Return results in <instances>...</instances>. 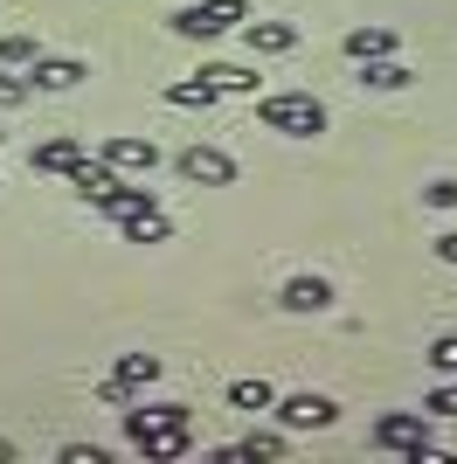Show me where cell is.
Here are the masks:
<instances>
[{
  "label": "cell",
  "mask_w": 457,
  "mask_h": 464,
  "mask_svg": "<svg viewBox=\"0 0 457 464\" xmlns=\"http://www.w3.org/2000/svg\"><path fill=\"white\" fill-rule=\"evenodd\" d=\"M257 125H264V132H285V139H319L326 104L312 91H270V97H257Z\"/></svg>",
  "instance_id": "6da1fadb"
},
{
  "label": "cell",
  "mask_w": 457,
  "mask_h": 464,
  "mask_svg": "<svg viewBox=\"0 0 457 464\" xmlns=\"http://www.w3.org/2000/svg\"><path fill=\"white\" fill-rule=\"evenodd\" d=\"M374 450H388V458H437V430H430V416L423 409H388V416H374Z\"/></svg>",
  "instance_id": "7a4b0ae2"
},
{
  "label": "cell",
  "mask_w": 457,
  "mask_h": 464,
  "mask_svg": "<svg viewBox=\"0 0 457 464\" xmlns=\"http://www.w3.org/2000/svg\"><path fill=\"white\" fill-rule=\"evenodd\" d=\"M243 21H249L243 0H194V7H180V14H173V35L215 42V35H228V28H243Z\"/></svg>",
  "instance_id": "3957f363"
},
{
  "label": "cell",
  "mask_w": 457,
  "mask_h": 464,
  "mask_svg": "<svg viewBox=\"0 0 457 464\" xmlns=\"http://www.w3.org/2000/svg\"><path fill=\"white\" fill-rule=\"evenodd\" d=\"M70 180H76V194H83V201H97V208H104V215L132 208L139 194H146V188H132V180H125V174H112L104 160H83V167H76Z\"/></svg>",
  "instance_id": "277c9868"
},
{
  "label": "cell",
  "mask_w": 457,
  "mask_h": 464,
  "mask_svg": "<svg viewBox=\"0 0 457 464\" xmlns=\"http://www.w3.org/2000/svg\"><path fill=\"white\" fill-rule=\"evenodd\" d=\"M97 160H104V167H112V174H125V180H146L152 167H160V146H152V139H139V132H112L104 139V146H97Z\"/></svg>",
  "instance_id": "5b68a950"
},
{
  "label": "cell",
  "mask_w": 457,
  "mask_h": 464,
  "mask_svg": "<svg viewBox=\"0 0 457 464\" xmlns=\"http://www.w3.org/2000/svg\"><path fill=\"white\" fill-rule=\"evenodd\" d=\"M277 423L285 430H333L340 423V402H333V395H312V388H298V395H277Z\"/></svg>",
  "instance_id": "8992f818"
},
{
  "label": "cell",
  "mask_w": 457,
  "mask_h": 464,
  "mask_svg": "<svg viewBox=\"0 0 457 464\" xmlns=\"http://www.w3.org/2000/svg\"><path fill=\"white\" fill-rule=\"evenodd\" d=\"M173 167H180V180H194V188H236V160H228L222 146H188Z\"/></svg>",
  "instance_id": "52a82bcc"
},
{
  "label": "cell",
  "mask_w": 457,
  "mask_h": 464,
  "mask_svg": "<svg viewBox=\"0 0 457 464\" xmlns=\"http://www.w3.org/2000/svg\"><path fill=\"white\" fill-rule=\"evenodd\" d=\"M112 222H118V229H125V236H132V243H167V236H173L167 208H160V201H152V194H139L132 208H118Z\"/></svg>",
  "instance_id": "ba28073f"
},
{
  "label": "cell",
  "mask_w": 457,
  "mask_h": 464,
  "mask_svg": "<svg viewBox=\"0 0 457 464\" xmlns=\"http://www.w3.org/2000/svg\"><path fill=\"white\" fill-rule=\"evenodd\" d=\"M160 430H194V409L180 402H152V409H125V437H160Z\"/></svg>",
  "instance_id": "9c48e42d"
},
{
  "label": "cell",
  "mask_w": 457,
  "mask_h": 464,
  "mask_svg": "<svg viewBox=\"0 0 457 464\" xmlns=\"http://www.w3.org/2000/svg\"><path fill=\"white\" fill-rule=\"evenodd\" d=\"M21 77H28V91H76V83L91 77V70H83L76 56H35L28 70H21Z\"/></svg>",
  "instance_id": "30bf717a"
},
{
  "label": "cell",
  "mask_w": 457,
  "mask_h": 464,
  "mask_svg": "<svg viewBox=\"0 0 457 464\" xmlns=\"http://www.w3.org/2000/svg\"><path fill=\"white\" fill-rule=\"evenodd\" d=\"M249 56H291L298 49V21H243Z\"/></svg>",
  "instance_id": "8fae6325"
},
{
  "label": "cell",
  "mask_w": 457,
  "mask_h": 464,
  "mask_svg": "<svg viewBox=\"0 0 457 464\" xmlns=\"http://www.w3.org/2000/svg\"><path fill=\"white\" fill-rule=\"evenodd\" d=\"M277 305H285V312H326V305H333V285H326V277H312V271H305V277H285Z\"/></svg>",
  "instance_id": "7c38bea8"
},
{
  "label": "cell",
  "mask_w": 457,
  "mask_h": 464,
  "mask_svg": "<svg viewBox=\"0 0 457 464\" xmlns=\"http://www.w3.org/2000/svg\"><path fill=\"white\" fill-rule=\"evenodd\" d=\"M83 146H76V139H42L35 153H28V167H35V174H76V167H83Z\"/></svg>",
  "instance_id": "4fadbf2b"
},
{
  "label": "cell",
  "mask_w": 457,
  "mask_h": 464,
  "mask_svg": "<svg viewBox=\"0 0 457 464\" xmlns=\"http://www.w3.org/2000/svg\"><path fill=\"white\" fill-rule=\"evenodd\" d=\"M416 77L409 63H395V56H367L361 63V91H402V83Z\"/></svg>",
  "instance_id": "5bb4252c"
},
{
  "label": "cell",
  "mask_w": 457,
  "mask_h": 464,
  "mask_svg": "<svg viewBox=\"0 0 457 464\" xmlns=\"http://www.w3.org/2000/svg\"><path fill=\"white\" fill-rule=\"evenodd\" d=\"M346 56L354 63H367V56H395V28H346Z\"/></svg>",
  "instance_id": "9a60e30c"
},
{
  "label": "cell",
  "mask_w": 457,
  "mask_h": 464,
  "mask_svg": "<svg viewBox=\"0 0 457 464\" xmlns=\"http://www.w3.org/2000/svg\"><path fill=\"white\" fill-rule=\"evenodd\" d=\"M194 444V430H160V437H139V450H146L152 464H173V458H188Z\"/></svg>",
  "instance_id": "2e32d148"
},
{
  "label": "cell",
  "mask_w": 457,
  "mask_h": 464,
  "mask_svg": "<svg viewBox=\"0 0 457 464\" xmlns=\"http://www.w3.org/2000/svg\"><path fill=\"white\" fill-rule=\"evenodd\" d=\"M215 97H222V91H215V83H209V77H188V83H167V104H180V111H209Z\"/></svg>",
  "instance_id": "e0dca14e"
},
{
  "label": "cell",
  "mask_w": 457,
  "mask_h": 464,
  "mask_svg": "<svg viewBox=\"0 0 457 464\" xmlns=\"http://www.w3.org/2000/svg\"><path fill=\"white\" fill-rule=\"evenodd\" d=\"M118 382L125 388H152L160 382V353H118Z\"/></svg>",
  "instance_id": "ac0fdd59"
},
{
  "label": "cell",
  "mask_w": 457,
  "mask_h": 464,
  "mask_svg": "<svg viewBox=\"0 0 457 464\" xmlns=\"http://www.w3.org/2000/svg\"><path fill=\"white\" fill-rule=\"evenodd\" d=\"M277 402V388L264 382V374H257V382H228V409H249V416H257V409H270Z\"/></svg>",
  "instance_id": "d6986e66"
},
{
  "label": "cell",
  "mask_w": 457,
  "mask_h": 464,
  "mask_svg": "<svg viewBox=\"0 0 457 464\" xmlns=\"http://www.w3.org/2000/svg\"><path fill=\"white\" fill-rule=\"evenodd\" d=\"M201 77H209L215 91H257V83H264V77H257V70H243V63H209Z\"/></svg>",
  "instance_id": "ffe728a7"
},
{
  "label": "cell",
  "mask_w": 457,
  "mask_h": 464,
  "mask_svg": "<svg viewBox=\"0 0 457 464\" xmlns=\"http://www.w3.org/2000/svg\"><path fill=\"white\" fill-rule=\"evenodd\" d=\"M228 458H243V464H270V458H285V437H270V430H257V437H243V444L228 450Z\"/></svg>",
  "instance_id": "44dd1931"
},
{
  "label": "cell",
  "mask_w": 457,
  "mask_h": 464,
  "mask_svg": "<svg viewBox=\"0 0 457 464\" xmlns=\"http://www.w3.org/2000/svg\"><path fill=\"white\" fill-rule=\"evenodd\" d=\"M42 49H35V35H0V70H28Z\"/></svg>",
  "instance_id": "7402d4cb"
},
{
  "label": "cell",
  "mask_w": 457,
  "mask_h": 464,
  "mask_svg": "<svg viewBox=\"0 0 457 464\" xmlns=\"http://www.w3.org/2000/svg\"><path fill=\"white\" fill-rule=\"evenodd\" d=\"M430 368H437V374H457V333L430 340Z\"/></svg>",
  "instance_id": "603a6c76"
},
{
  "label": "cell",
  "mask_w": 457,
  "mask_h": 464,
  "mask_svg": "<svg viewBox=\"0 0 457 464\" xmlns=\"http://www.w3.org/2000/svg\"><path fill=\"white\" fill-rule=\"evenodd\" d=\"M423 208H457V180H430V188H423Z\"/></svg>",
  "instance_id": "cb8c5ba5"
},
{
  "label": "cell",
  "mask_w": 457,
  "mask_h": 464,
  "mask_svg": "<svg viewBox=\"0 0 457 464\" xmlns=\"http://www.w3.org/2000/svg\"><path fill=\"white\" fill-rule=\"evenodd\" d=\"M21 97H28V77H21V70H0V111L21 104Z\"/></svg>",
  "instance_id": "d4e9b609"
},
{
  "label": "cell",
  "mask_w": 457,
  "mask_h": 464,
  "mask_svg": "<svg viewBox=\"0 0 457 464\" xmlns=\"http://www.w3.org/2000/svg\"><path fill=\"white\" fill-rule=\"evenodd\" d=\"M97 402H104V409H132V388H125V382H118V374H112V382L97 388Z\"/></svg>",
  "instance_id": "484cf974"
},
{
  "label": "cell",
  "mask_w": 457,
  "mask_h": 464,
  "mask_svg": "<svg viewBox=\"0 0 457 464\" xmlns=\"http://www.w3.org/2000/svg\"><path fill=\"white\" fill-rule=\"evenodd\" d=\"M423 416H457V388H437V395L423 402Z\"/></svg>",
  "instance_id": "4316f807"
},
{
  "label": "cell",
  "mask_w": 457,
  "mask_h": 464,
  "mask_svg": "<svg viewBox=\"0 0 457 464\" xmlns=\"http://www.w3.org/2000/svg\"><path fill=\"white\" fill-rule=\"evenodd\" d=\"M63 464H104V450L97 444H63Z\"/></svg>",
  "instance_id": "83f0119b"
},
{
  "label": "cell",
  "mask_w": 457,
  "mask_h": 464,
  "mask_svg": "<svg viewBox=\"0 0 457 464\" xmlns=\"http://www.w3.org/2000/svg\"><path fill=\"white\" fill-rule=\"evenodd\" d=\"M430 250H437V264H457V229H443L437 243H430Z\"/></svg>",
  "instance_id": "f1b7e54d"
},
{
  "label": "cell",
  "mask_w": 457,
  "mask_h": 464,
  "mask_svg": "<svg viewBox=\"0 0 457 464\" xmlns=\"http://www.w3.org/2000/svg\"><path fill=\"white\" fill-rule=\"evenodd\" d=\"M0 458H15V444H7V437H0Z\"/></svg>",
  "instance_id": "f546056e"
},
{
  "label": "cell",
  "mask_w": 457,
  "mask_h": 464,
  "mask_svg": "<svg viewBox=\"0 0 457 464\" xmlns=\"http://www.w3.org/2000/svg\"><path fill=\"white\" fill-rule=\"evenodd\" d=\"M0 139H7V132H0Z\"/></svg>",
  "instance_id": "4dcf8cb0"
}]
</instances>
